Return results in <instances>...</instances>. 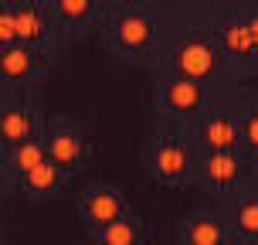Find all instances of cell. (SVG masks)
<instances>
[{
  "instance_id": "ac0fdd59",
  "label": "cell",
  "mask_w": 258,
  "mask_h": 245,
  "mask_svg": "<svg viewBox=\"0 0 258 245\" xmlns=\"http://www.w3.org/2000/svg\"><path fill=\"white\" fill-rule=\"evenodd\" d=\"M0 157H4V167L11 170L14 177H21L31 167H38L41 160H48V146H44V136H31V140L11 146L7 154H0Z\"/></svg>"
},
{
  "instance_id": "603a6c76",
  "label": "cell",
  "mask_w": 258,
  "mask_h": 245,
  "mask_svg": "<svg viewBox=\"0 0 258 245\" xmlns=\"http://www.w3.org/2000/svg\"><path fill=\"white\" fill-rule=\"evenodd\" d=\"M0 242H4V232H0Z\"/></svg>"
},
{
  "instance_id": "7a4b0ae2",
  "label": "cell",
  "mask_w": 258,
  "mask_h": 245,
  "mask_svg": "<svg viewBox=\"0 0 258 245\" xmlns=\"http://www.w3.org/2000/svg\"><path fill=\"white\" fill-rule=\"evenodd\" d=\"M102 44L109 55L136 62L156 48V21L140 4H116L102 17Z\"/></svg>"
},
{
  "instance_id": "e0dca14e",
  "label": "cell",
  "mask_w": 258,
  "mask_h": 245,
  "mask_svg": "<svg viewBox=\"0 0 258 245\" xmlns=\"http://www.w3.org/2000/svg\"><path fill=\"white\" fill-rule=\"evenodd\" d=\"M44 4H48L51 21H58L61 27H72V31H82L99 17L102 0H44Z\"/></svg>"
},
{
  "instance_id": "7c38bea8",
  "label": "cell",
  "mask_w": 258,
  "mask_h": 245,
  "mask_svg": "<svg viewBox=\"0 0 258 245\" xmlns=\"http://www.w3.org/2000/svg\"><path fill=\"white\" fill-rule=\"evenodd\" d=\"M177 242H187V245H224V242H231V221L224 218L221 211L197 208V211H190V215L177 225Z\"/></svg>"
},
{
  "instance_id": "5b68a950",
  "label": "cell",
  "mask_w": 258,
  "mask_h": 245,
  "mask_svg": "<svg viewBox=\"0 0 258 245\" xmlns=\"http://www.w3.org/2000/svg\"><path fill=\"white\" fill-rule=\"evenodd\" d=\"M207 82L183 75H160L156 78V109L173 123H194L207 109Z\"/></svg>"
},
{
  "instance_id": "4fadbf2b",
  "label": "cell",
  "mask_w": 258,
  "mask_h": 245,
  "mask_svg": "<svg viewBox=\"0 0 258 245\" xmlns=\"http://www.w3.org/2000/svg\"><path fill=\"white\" fill-rule=\"evenodd\" d=\"M14 11V31L17 41L34 44V48H48V34H51V14L44 0H11Z\"/></svg>"
},
{
  "instance_id": "8992f818",
  "label": "cell",
  "mask_w": 258,
  "mask_h": 245,
  "mask_svg": "<svg viewBox=\"0 0 258 245\" xmlns=\"http://www.w3.org/2000/svg\"><path fill=\"white\" fill-rule=\"evenodd\" d=\"M190 177L211 194H234L245 184V154L241 150H197Z\"/></svg>"
},
{
  "instance_id": "2e32d148",
  "label": "cell",
  "mask_w": 258,
  "mask_h": 245,
  "mask_svg": "<svg viewBox=\"0 0 258 245\" xmlns=\"http://www.w3.org/2000/svg\"><path fill=\"white\" fill-rule=\"evenodd\" d=\"M231 242H251L258 235V187H248L231 205Z\"/></svg>"
},
{
  "instance_id": "ffe728a7",
  "label": "cell",
  "mask_w": 258,
  "mask_h": 245,
  "mask_svg": "<svg viewBox=\"0 0 258 245\" xmlns=\"http://www.w3.org/2000/svg\"><path fill=\"white\" fill-rule=\"evenodd\" d=\"M17 41V31H14V11L11 0H0V48H7Z\"/></svg>"
},
{
  "instance_id": "9a60e30c",
  "label": "cell",
  "mask_w": 258,
  "mask_h": 245,
  "mask_svg": "<svg viewBox=\"0 0 258 245\" xmlns=\"http://www.w3.org/2000/svg\"><path fill=\"white\" fill-rule=\"evenodd\" d=\"M85 235L99 245H143L150 238V228L136 211H122L119 218L105 221V225H99V228H92Z\"/></svg>"
},
{
  "instance_id": "ba28073f",
  "label": "cell",
  "mask_w": 258,
  "mask_h": 245,
  "mask_svg": "<svg viewBox=\"0 0 258 245\" xmlns=\"http://www.w3.org/2000/svg\"><path fill=\"white\" fill-rule=\"evenodd\" d=\"M44 129V113L38 109V103H31L24 95H14L0 103V154H7L11 146L41 136Z\"/></svg>"
},
{
  "instance_id": "7402d4cb",
  "label": "cell",
  "mask_w": 258,
  "mask_h": 245,
  "mask_svg": "<svg viewBox=\"0 0 258 245\" xmlns=\"http://www.w3.org/2000/svg\"><path fill=\"white\" fill-rule=\"evenodd\" d=\"M251 245H258V235H255V238H251Z\"/></svg>"
},
{
  "instance_id": "5bb4252c",
  "label": "cell",
  "mask_w": 258,
  "mask_h": 245,
  "mask_svg": "<svg viewBox=\"0 0 258 245\" xmlns=\"http://www.w3.org/2000/svg\"><path fill=\"white\" fill-rule=\"evenodd\" d=\"M68 177H72V174H68L64 167H58L51 157H48V160H41L38 167H31L27 174H21L17 184H21V194H24L27 201L44 205V201H51L54 194L68 184Z\"/></svg>"
},
{
  "instance_id": "6da1fadb",
  "label": "cell",
  "mask_w": 258,
  "mask_h": 245,
  "mask_svg": "<svg viewBox=\"0 0 258 245\" xmlns=\"http://www.w3.org/2000/svg\"><path fill=\"white\" fill-rule=\"evenodd\" d=\"M160 75H183L197 82H214L224 72V52H221L214 31H177L160 48Z\"/></svg>"
},
{
  "instance_id": "30bf717a",
  "label": "cell",
  "mask_w": 258,
  "mask_h": 245,
  "mask_svg": "<svg viewBox=\"0 0 258 245\" xmlns=\"http://www.w3.org/2000/svg\"><path fill=\"white\" fill-rule=\"evenodd\" d=\"M122 211H129L126 194L116 184H89L78 194V218H82V232H92L105 221L119 218Z\"/></svg>"
},
{
  "instance_id": "3957f363",
  "label": "cell",
  "mask_w": 258,
  "mask_h": 245,
  "mask_svg": "<svg viewBox=\"0 0 258 245\" xmlns=\"http://www.w3.org/2000/svg\"><path fill=\"white\" fill-rule=\"evenodd\" d=\"M197 160V143L194 133H177V129H160L150 150H146V170H150V181L156 187H183L187 177L194 170Z\"/></svg>"
},
{
  "instance_id": "9c48e42d",
  "label": "cell",
  "mask_w": 258,
  "mask_h": 245,
  "mask_svg": "<svg viewBox=\"0 0 258 245\" xmlns=\"http://www.w3.org/2000/svg\"><path fill=\"white\" fill-rule=\"evenodd\" d=\"M194 143L197 150H241V119L231 109H207L194 119Z\"/></svg>"
},
{
  "instance_id": "8fae6325",
  "label": "cell",
  "mask_w": 258,
  "mask_h": 245,
  "mask_svg": "<svg viewBox=\"0 0 258 245\" xmlns=\"http://www.w3.org/2000/svg\"><path fill=\"white\" fill-rule=\"evenodd\" d=\"M214 38L224 52V62L241 65V68H258V38L251 34L245 14L221 17V24L214 27Z\"/></svg>"
},
{
  "instance_id": "52a82bcc",
  "label": "cell",
  "mask_w": 258,
  "mask_h": 245,
  "mask_svg": "<svg viewBox=\"0 0 258 245\" xmlns=\"http://www.w3.org/2000/svg\"><path fill=\"white\" fill-rule=\"evenodd\" d=\"M51 58L48 48H34L24 41H14L7 48H0V85L7 89H27L48 75Z\"/></svg>"
},
{
  "instance_id": "44dd1931",
  "label": "cell",
  "mask_w": 258,
  "mask_h": 245,
  "mask_svg": "<svg viewBox=\"0 0 258 245\" xmlns=\"http://www.w3.org/2000/svg\"><path fill=\"white\" fill-rule=\"evenodd\" d=\"M245 21H248V27H251V34L258 38V7H248V11H245Z\"/></svg>"
},
{
  "instance_id": "277c9868",
  "label": "cell",
  "mask_w": 258,
  "mask_h": 245,
  "mask_svg": "<svg viewBox=\"0 0 258 245\" xmlns=\"http://www.w3.org/2000/svg\"><path fill=\"white\" fill-rule=\"evenodd\" d=\"M44 146H48V157H51L58 167H64L68 174H78L92 164L95 157V140L92 133L82 123L68 116H54V119H44Z\"/></svg>"
},
{
  "instance_id": "d6986e66",
  "label": "cell",
  "mask_w": 258,
  "mask_h": 245,
  "mask_svg": "<svg viewBox=\"0 0 258 245\" xmlns=\"http://www.w3.org/2000/svg\"><path fill=\"white\" fill-rule=\"evenodd\" d=\"M238 119H241V154L248 160H258V99L238 109Z\"/></svg>"
}]
</instances>
